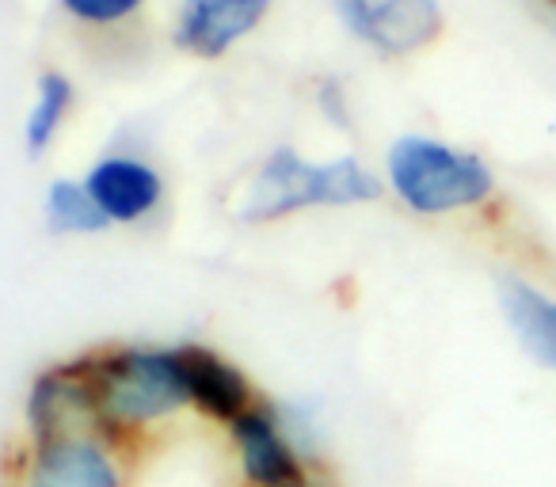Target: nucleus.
Masks as SVG:
<instances>
[{
  "instance_id": "nucleus-1",
  "label": "nucleus",
  "mask_w": 556,
  "mask_h": 487,
  "mask_svg": "<svg viewBox=\"0 0 556 487\" xmlns=\"http://www.w3.org/2000/svg\"><path fill=\"white\" fill-rule=\"evenodd\" d=\"M386 191L412 217H488L503 202V183L484 153L439 133H401L386 149Z\"/></svg>"
},
{
  "instance_id": "nucleus-2",
  "label": "nucleus",
  "mask_w": 556,
  "mask_h": 487,
  "mask_svg": "<svg viewBox=\"0 0 556 487\" xmlns=\"http://www.w3.org/2000/svg\"><path fill=\"white\" fill-rule=\"evenodd\" d=\"M386 179L355 153L332 161H309L298 149L278 145L263 153L237 202L244 225H275L305 209H348L374 206L386 198Z\"/></svg>"
},
{
  "instance_id": "nucleus-3",
  "label": "nucleus",
  "mask_w": 556,
  "mask_h": 487,
  "mask_svg": "<svg viewBox=\"0 0 556 487\" xmlns=\"http://www.w3.org/2000/svg\"><path fill=\"white\" fill-rule=\"evenodd\" d=\"M85 358L92 373L96 426L118 449L191 408L179 347L134 343V347L92 350Z\"/></svg>"
},
{
  "instance_id": "nucleus-4",
  "label": "nucleus",
  "mask_w": 556,
  "mask_h": 487,
  "mask_svg": "<svg viewBox=\"0 0 556 487\" xmlns=\"http://www.w3.org/2000/svg\"><path fill=\"white\" fill-rule=\"evenodd\" d=\"M348 35L386 62H408L446 35L442 0H328Z\"/></svg>"
},
{
  "instance_id": "nucleus-5",
  "label": "nucleus",
  "mask_w": 556,
  "mask_h": 487,
  "mask_svg": "<svg viewBox=\"0 0 556 487\" xmlns=\"http://www.w3.org/2000/svg\"><path fill=\"white\" fill-rule=\"evenodd\" d=\"M232 453L248 487H294L309 484V453L298 441L287 411L260 400L229 426Z\"/></svg>"
},
{
  "instance_id": "nucleus-6",
  "label": "nucleus",
  "mask_w": 556,
  "mask_h": 487,
  "mask_svg": "<svg viewBox=\"0 0 556 487\" xmlns=\"http://www.w3.org/2000/svg\"><path fill=\"white\" fill-rule=\"evenodd\" d=\"M12 487H126L118 446L100 431L27 441L20 484Z\"/></svg>"
},
{
  "instance_id": "nucleus-7",
  "label": "nucleus",
  "mask_w": 556,
  "mask_h": 487,
  "mask_svg": "<svg viewBox=\"0 0 556 487\" xmlns=\"http://www.w3.org/2000/svg\"><path fill=\"white\" fill-rule=\"evenodd\" d=\"M275 0H179L172 47L194 62H222L248 35L260 31Z\"/></svg>"
},
{
  "instance_id": "nucleus-8",
  "label": "nucleus",
  "mask_w": 556,
  "mask_h": 487,
  "mask_svg": "<svg viewBox=\"0 0 556 487\" xmlns=\"http://www.w3.org/2000/svg\"><path fill=\"white\" fill-rule=\"evenodd\" d=\"M80 179L92 191L96 206L103 209L111 229H134V225L153 221L168 198V183H164L161 168L134 153L100 156Z\"/></svg>"
},
{
  "instance_id": "nucleus-9",
  "label": "nucleus",
  "mask_w": 556,
  "mask_h": 487,
  "mask_svg": "<svg viewBox=\"0 0 556 487\" xmlns=\"http://www.w3.org/2000/svg\"><path fill=\"white\" fill-rule=\"evenodd\" d=\"M27 441L58 438V434L100 431L96 426V396L88 358H70L54 362L31 381L27 388Z\"/></svg>"
},
{
  "instance_id": "nucleus-10",
  "label": "nucleus",
  "mask_w": 556,
  "mask_h": 487,
  "mask_svg": "<svg viewBox=\"0 0 556 487\" xmlns=\"http://www.w3.org/2000/svg\"><path fill=\"white\" fill-rule=\"evenodd\" d=\"M495 309L526 362L556 377V286L526 271H500Z\"/></svg>"
},
{
  "instance_id": "nucleus-11",
  "label": "nucleus",
  "mask_w": 556,
  "mask_h": 487,
  "mask_svg": "<svg viewBox=\"0 0 556 487\" xmlns=\"http://www.w3.org/2000/svg\"><path fill=\"white\" fill-rule=\"evenodd\" d=\"M179 358H184V377L187 393H191V408L202 419L225 426L229 431L248 408L260 403V393L248 381V373L214 347L202 343H179Z\"/></svg>"
},
{
  "instance_id": "nucleus-12",
  "label": "nucleus",
  "mask_w": 556,
  "mask_h": 487,
  "mask_svg": "<svg viewBox=\"0 0 556 487\" xmlns=\"http://www.w3.org/2000/svg\"><path fill=\"white\" fill-rule=\"evenodd\" d=\"M73 107H77V85L70 80L65 69H42L35 80V100L24 118V149L27 156H47L54 141L62 138L65 123H70Z\"/></svg>"
},
{
  "instance_id": "nucleus-13",
  "label": "nucleus",
  "mask_w": 556,
  "mask_h": 487,
  "mask_svg": "<svg viewBox=\"0 0 556 487\" xmlns=\"http://www.w3.org/2000/svg\"><path fill=\"white\" fill-rule=\"evenodd\" d=\"M42 221L54 236H100L111 229L85 179L73 176L50 179L47 194H42Z\"/></svg>"
},
{
  "instance_id": "nucleus-14",
  "label": "nucleus",
  "mask_w": 556,
  "mask_h": 487,
  "mask_svg": "<svg viewBox=\"0 0 556 487\" xmlns=\"http://www.w3.org/2000/svg\"><path fill=\"white\" fill-rule=\"evenodd\" d=\"M58 9L70 24L85 27V31H123V27L138 24L149 0H58Z\"/></svg>"
},
{
  "instance_id": "nucleus-15",
  "label": "nucleus",
  "mask_w": 556,
  "mask_h": 487,
  "mask_svg": "<svg viewBox=\"0 0 556 487\" xmlns=\"http://www.w3.org/2000/svg\"><path fill=\"white\" fill-rule=\"evenodd\" d=\"M313 100H317V111L325 115L328 126L351 133V103H348V92H343L340 80H336V77H320Z\"/></svg>"
},
{
  "instance_id": "nucleus-16",
  "label": "nucleus",
  "mask_w": 556,
  "mask_h": 487,
  "mask_svg": "<svg viewBox=\"0 0 556 487\" xmlns=\"http://www.w3.org/2000/svg\"><path fill=\"white\" fill-rule=\"evenodd\" d=\"M541 4H545L548 12H556V0H541Z\"/></svg>"
},
{
  "instance_id": "nucleus-17",
  "label": "nucleus",
  "mask_w": 556,
  "mask_h": 487,
  "mask_svg": "<svg viewBox=\"0 0 556 487\" xmlns=\"http://www.w3.org/2000/svg\"><path fill=\"white\" fill-rule=\"evenodd\" d=\"M294 487H313V484H294Z\"/></svg>"
}]
</instances>
